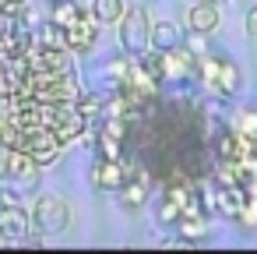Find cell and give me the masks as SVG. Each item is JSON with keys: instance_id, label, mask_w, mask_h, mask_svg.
Masks as SVG:
<instances>
[{"instance_id": "1", "label": "cell", "mask_w": 257, "mask_h": 254, "mask_svg": "<svg viewBox=\"0 0 257 254\" xmlns=\"http://www.w3.org/2000/svg\"><path fill=\"white\" fill-rule=\"evenodd\" d=\"M22 92L39 103H78V81L67 71H29L22 81Z\"/></svg>"}, {"instance_id": "2", "label": "cell", "mask_w": 257, "mask_h": 254, "mask_svg": "<svg viewBox=\"0 0 257 254\" xmlns=\"http://www.w3.org/2000/svg\"><path fill=\"white\" fill-rule=\"evenodd\" d=\"M60 145H64V141L57 138L53 127H46V124H32V127H25L18 148H25V152L36 159V166H50V162H57Z\"/></svg>"}, {"instance_id": "3", "label": "cell", "mask_w": 257, "mask_h": 254, "mask_svg": "<svg viewBox=\"0 0 257 254\" xmlns=\"http://www.w3.org/2000/svg\"><path fill=\"white\" fill-rule=\"evenodd\" d=\"M0 177H11V180L32 184V180H36V159H32L25 148L4 145V148H0Z\"/></svg>"}, {"instance_id": "4", "label": "cell", "mask_w": 257, "mask_h": 254, "mask_svg": "<svg viewBox=\"0 0 257 254\" xmlns=\"http://www.w3.org/2000/svg\"><path fill=\"white\" fill-rule=\"evenodd\" d=\"M32 219H36V226H39L43 233H64V226H67V208H64V201H57V198H39Z\"/></svg>"}, {"instance_id": "5", "label": "cell", "mask_w": 257, "mask_h": 254, "mask_svg": "<svg viewBox=\"0 0 257 254\" xmlns=\"http://www.w3.org/2000/svg\"><path fill=\"white\" fill-rule=\"evenodd\" d=\"M148 22H145V11L141 8H131V11H123V46L131 50V53H141L145 46H148Z\"/></svg>"}, {"instance_id": "6", "label": "cell", "mask_w": 257, "mask_h": 254, "mask_svg": "<svg viewBox=\"0 0 257 254\" xmlns=\"http://www.w3.org/2000/svg\"><path fill=\"white\" fill-rule=\"evenodd\" d=\"M92 22H95V18H85V11H78L74 22L64 25V43H67L71 50H88V46L95 43V25H92Z\"/></svg>"}, {"instance_id": "7", "label": "cell", "mask_w": 257, "mask_h": 254, "mask_svg": "<svg viewBox=\"0 0 257 254\" xmlns=\"http://www.w3.org/2000/svg\"><path fill=\"white\" fill-rule=\"evenodd\" d=\"M29 236V219L18 205L0 208V240H25Z\"/></svg>"}, {"instance_id": "8", "label": "cell", "mask_w": 257, "mask_h": 254, "mask_svg": "<svg viewBox=\"0 0 257 254\" xmlns=\"http://www.w3.org/2000/svg\"><path fill=\"white\" fill-rule=\"evenodd\" d=\"M29 71H67V57L60 53V46H36L32 53H25Z\"/></svg>"}, {"instance_id": "9", "label": "cell", "mask_w": 257, "mask_h": 254, "mask_svg": "<svg viewBox=\"0 0 257 254\" xmlns=\"http://www.w3.org/2000/svg\"><path fill=\"white\" fill-rule=\"evenodd\" d=\"M187 25H190L197 36H208V32H215V25H218V8L211 4V0H204V4L190 8V11H187Z\"/></svg>"}, {"instance_id": "10", "label": "cell", "mask_w": 257, "mask_h": 254, "mask_svg": "<svg viewBox=\"0 0 257 254\" xmlns=\"http://www.w3.org/2000/svg\"><path fill=\"white\" fill-rule=\"evenodd\" d=\"M204 78H208L215 89H222V92H236V85H239L236 67L225 64V60H208V64H204Z\"/></svg>"}, {"instance_id": "11", "label": "cell", "mask_w": 257, "mask_h": 254, "mask_svg": "<svg viewBox=\"0 0 257 254\" xmlns=\"http://www.w3.org/2000/svg\"><path fill=\"white\" fill-rule=\"evenodd\" d=\"M92 180H95L99 191H116V187H123V166L116 159H102L92 170Z\"/></svg>"}, {"instance_id": "12", "label": "cell", "mask_w": 257, "mask_h": 254, "mask_svg": "<svg viewBox=\"0 0 257 254\" xmlns=\"http://www.w3.org/2000/svg\"><path fill=\"white\" fill-rule=\"evenodd\" d=\"M243 205H246L243 187H239V184H225V191L218 194V208H222L225 215H239V212H243Z\"/></svg>"}, {"instance_id": "13", "label": "cell", "mask_w": 257, "mask_h": 254, "mask_svg": "<svg viewBox=\"0 0 257 254\" xmlns=\"http://www.w3.org/2000/svg\"><path fill=\"white\" fill-rule=\"evenodd\" d=\"M92 18H95V22H102V25L120 22V18H123V0H95Z\"/></svg>"}, {"instance_id": "14", "label": "cell", "mask_w": 257, "mask_h": 254, "mask_svg": "<svg viewBox=\"0 0 257 254\" xmlns=\"http://www.w3.org/2000/svg\"><path fill=\"white\" fill-rule=\"evenodd\" d=\"M152 43H155L159 50H173V46H176V25H173V22H159V25L152 29Z\"/></svg>"}, {"instance_id": "15", "label": "cell", "mask_w": 257, "mask_h": 254, "mask_svg": "<svg viewBox=\"0 0 257 254\" xmlns=\"http://www.w3.org/2000/svg\"><path fill=\"white\" fill-rule=\"evenodd\" d=\"M183 215H187V219H183V236H187V240H197V236H204V219H201V215H194L190 208H187Z\"/></svg>"}, {"instance_id": "16", "label": "cell", "mask_w": 257, "mask_h": 254, "mask_svg": "<svg viewBox=\"0 0 257 254\" xmlns=\"http://www.w3.org/2000/svg\"><path fill=\"white\" fill-rule=\"evenodd\" d=\"M145 198H148V184H145V180H131L127 191H123V205H138V201H145Z\"/></svg>"}, {"instance_id": "17", "label": "cell", "mask_w": 257, "mask_h": 254, "mask_svg": "<svg viewBox=\"0 0 257 254\" xmlns=\"http://www.w3.org/2000/svg\"><path fill=\"white\" fill-rule=\"evenodd\" d=\"M39 46H67V43H64V29H60L57 22H53V25H46V29H43V39H39Z\"/></svg>"}, {"instance_id": "18", "label": "cell", "mask_w": 257, "mask_h": 254, "mask_svg": "<svg viewBox=\"0 0 257 254\" xmlns=\"http://www.w3.org/2000/svg\"><path fill=\"white\" fill-rule=\"evenodd\" d=\"M239 134L250 138V141L257 138V113H253V110H243V113H239Z\"/></svg>"}, {"instance_id": "19", "label": "cell", "mask_w": 257, "mask_h": 254, "mask_svg": "<svg viewBox=\"0 0 257 254\" xmlns=\"http://www.w3.org/2000/svg\"><path fill=\"white\" fill-rule=\"evenodd\" d=\"M25 0H0V18H22Z\"/></svg>"}, {"instance_id": "20", "label": "cell", "mask_w": 257, "mask_h": 254, "mask_svg": "<svg viewBox=\"0 0 257 254\" xmlns=\"http://www.w3.org/2000/svg\"><path fill=\"white\" fill-rule=\"evenodd\" d=\"M246 36H257V8L246 11Z\"/></svg>"}, {"instance_id": "21", "label": "cell", "mask_w": 257, "mask_h": 254, "mask_svg": "<svg viewBox=\"0 0 257 254\" xmlns=\"http://www.w3.org/2000/svg\"><path fill=\"white\" fill-rule=\"evenodd\" d=\"M50 4H60V0H50Z\"/></svg>"}, {"instance_id": "22", "label": "cell", "mask_w": 257, "mask_h": 254, "mask_svg": "<svg viewBox=\"0 0 257 254\" xmlns=\"http://www.w3.org/2000/svg\"><path fill=\"white\" fill-rule=\"evenodd\" d=\"M0 71H4V64H0Z\"/></svg>"}]
</instances>
